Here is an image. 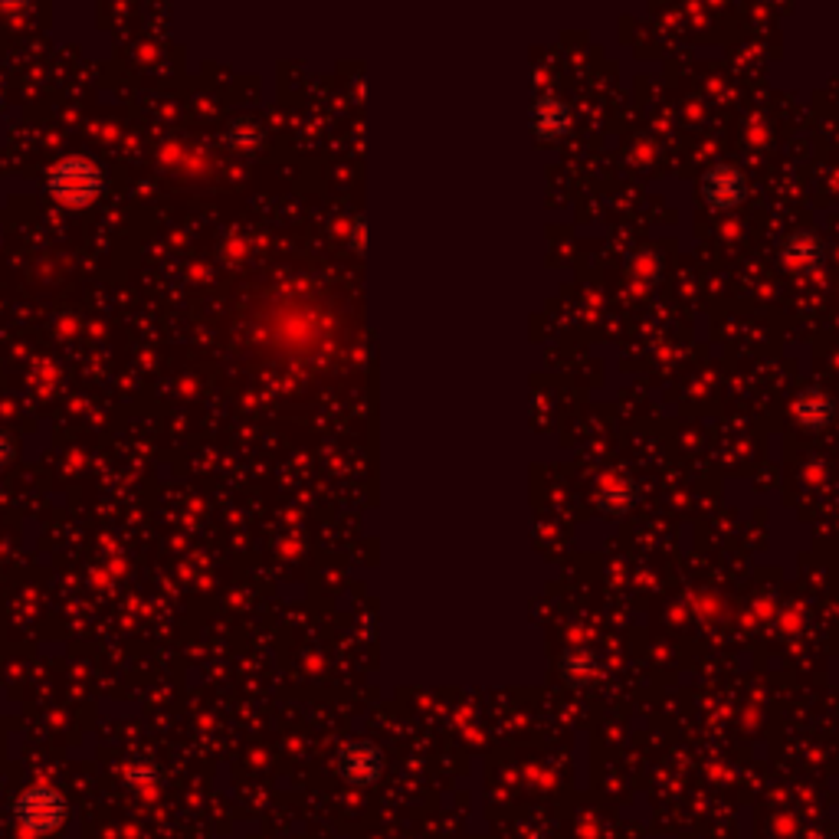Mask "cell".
Masks as SVG:
<instances>
[{"label":"cell","instance_id":"1","mask_svg":"<svg viewBox=\"0 0 839 839\" xmlns=\"http://www.w3.org/2000/svg\"><path fill=\"white\" fill-rule=\"evenodd\" d=\"M69 820V800L53 784H33L14 800V823L20 826L23 836L43 839L53 836Z\"/></svg>","mask_w":839,"mask_h":839},{"label":"cell","instance_id":"2","mask_svg":"<svg viewBox=\"0 0 839 839\" xmlns=\"http://www.w3.org/2000/svg\"><path fill=\"white\" fill-rule=\"evenodd\" d=\"M102 187H105V177L99 171V164H92L89 158H63L46 174V191L63 207L96 204Z\"/></svg>","mask_w":839,"mask_h":839},{"label":"cell","instance_id":"3","mask_svg":"<svg viewBox=\"0 0 839 839\" xmlns=\"http://www.w3.org/2000/svg\"><path fill=\"white\" fill-rule=\"evenodd\" d=\"M338 771L345 777L348 784H358V787H368L374 784L377 777L384 771V758L381 751L374 748L368 741H351L341 748L338 754Z\"/></svg>","mask_w":839,"mask_h":839},{"label":"cell","instance_id":"4","mask_svg":"<svg viewBox=\"0 0 839 839\" xmlns=\"http://www.w3.org/2000/svg\"><path fill=\"white\" fill-rule=\"evenodd\" d=\"M705 197L712 200L715 207H735L744 197V181L735 168H715L705 177Z\"/></svg>","mask_w":839,"mask_h":839},{"label":"cell","instance_id":"5","mask_svg":"<svg viewBox=\"0 0 839 839\" xmlns=\"http://www.w3.org/2000/svg\"><path fill=\"white\" fill-rule=\"evenodd\" d=\"M125 781L132 790H138V794H155L158 784H161V774H158V767L155 764H148V761H135L132 767L125 771Z\"/></svg>","mask_w":839,"mask_h":839},{"label":"cell","instance_id":"6","mask_svg":"<svg viewBox=\"0 0 839 839\" xmlns=\"http://www.w3.org/2000/svg\"><path fill=\"white\" fill-rule=\"evenodd\" d=\"M10 456H14V443H10L4 433H0V463H7Z\"/></svg>","mask_w":839,"mask_h":839}]
</instances>
